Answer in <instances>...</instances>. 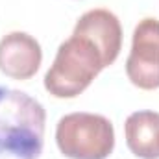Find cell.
<instances>
[{
  "mask_svg": "<svg viewBox=\"0 0 159 159\" xmlns=\"http://www.w3.org/2000/svg\"><path fill=\"white\" fill-rule=\"evenodd\" d=\"M46 111L24 91L0 85V159H39Z\"/></svg>",
  "mask_w": 159,
  "mask_h": 159,
  "instance_id": "1",
  "label": "cell"
},
{
  "mask_svg": "<svg viewBox=\"0 0 159 159\" xmlns=\"http://www.w3.org/2000/svg\"><path fill=\"white\" fill-rule=\"evenodd\" d=\"M113 65L106 52L87 34L74 30L57 48L44 74V89L56 98H76L106 67Z\"/></svg>",
  "mask_w": 159,
  "mask_h": 159,
  "instance_id": "2",
  "label": "cell"
},
{
  "mask_svg": "<svg viewBox=\"0 0 159 159\" xmlns=\"http://www.w3.org/2000/svg\"><path fill=\"white\" fill-rule=\"evenodd\" d=\"M56 144L69 159H107L115 148V129L104 115L69 113L56 126Z\"/></svg>",
  "mask_w": 159,
  "mask_h": 159,
  "instance_id": "3",
  "label": "cell"
},
{
  "mask_svg": "<svg viewBox=\"0 0 159 159\" xmlns=\"http://www.w3.org/2000/svg\"><path fill=\"white\" fill-rule=\"evenodd\" d=\"M128 80L143 89H159V20L146 17L133 30L131 50L126 59Z\"/></svg>",
  "mask_w": 159,
  "mask_h": 159,
  "instance_id": "4",
  "label": "cell"
},
{
  "mask_svg": "<svg viewBox=\"0 0 159 159\" xmlns=\"http://www.w3.org/2000/svg\"><path fill=\"white\" fill-rule=\"evenodd\" d=\"M43 61L41 44L26 32H11L0 39V72L11 80H30Z\"/></svg>",
  "mask_w": 159,
  "mask_h": 159,
  "instance_id": "5",
  "label": "cell"
},
{
  "mask_svg": "<svg viewBox=\"0 0 159 159\" xmlns=\"http://www.w3.org/2000/svg\"><path fill=\"white\" fill-rule=\"evenodd\" d=\"M74 30L87 34L109 57L111 63L117 61L122 50V26L115 13L109 9H89L78 19Z\"/></svg>",
  "mask_w": 159,
  "mask_h": 159,
  "instance_id": "6",
  "label": "cell"
},
{
  "mask_svg": "<svg viewBox=\"0 0 159 159\" xmlns=\"http://www.w3.org/2000/svg\"><path fill=\"white\" fill-rule=\"evenodd\" d=\"M126 144L133 156L141 159H159V113L135 111L124 124Z\"/></svg>",
  "mask_w": 159,
  "mask_h": 159,
  "instance_id": "7",
  "label": "cell"
},
{
  "mask_svg": "<svg viewBox=\"0 0 159 159\" xmlns=\"http://www.w3.org/2000/svg\"><path fill=\"white\" fill-rule=\"evenodd\" d=\"M157 150H159V139H157Z\"/></svg>",
  "mask_w": 159,
  "mask_h": 159,
  "instance_id": "8",
  "label": "cell"
}]
</instances>
